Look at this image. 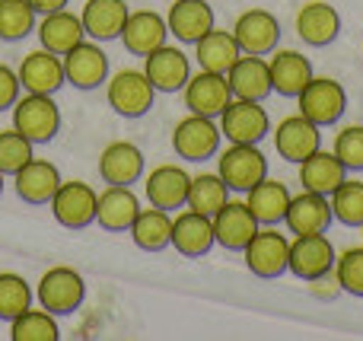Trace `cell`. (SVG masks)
Instances as JSON below:
<instances>
[{"mask_svg":"<svg viewBox=\"0 0 363 341\" xmlns=\"http://www.w3.org/2000/svg\"><path fill=\"white\" fill-rule=\"evenodd\" d=\"M13 128L32 144H51L61 131V108L45 93H26L13 106Z\"/></svg>","mask_w":363,"mask_h":341,"instance_id":"obj_1","label":"cell"},{"mask_svg":"<svg viewBox=\"0 0 363 341\" xmlns=\"http://www.w3.org/2000/svg\"><path fill=\"white\" fill-rule=\"evenodd\" d=\"M86 300V284L83 274L67 265L48 268L38 281V306L48 310L51 316H74Z\"/></svg>","mask_w":363,"mask_h":341,"instance_id":"obj_2","label":"cell"},{"mask_svg":"<svg viewBox=\"0 0 363 341\" xmlns=\"http://www.w3.org/2000/svg\"><path fill=\"white\" fill-rule=\"evenodd\" d=\"M106 96L115 115H121V118H140V115H147L153 108L157 89L147 80L144 70H118L115 77L108 74Z\"/></svg>","mask_w":363,"mask_h":341,"instance_id":"obj_3","label":"cell"},{"mask_svg":"<svg viewBox=\"0 0 363 341\" xmlns=\"http://www.w3.org/2000/svg\"><path fill=\"white\" fill-rule=\"evenodd\" d=\"M217 172L226 182V189L245 195L252 185H258L268 176V157L258 150V144H230L217 157Z\"/></svg>","mask_w":363,"mask_h":341,"instance_id":"obj_4","label":"cell"},{"mask_svg":"<svg viewBox=\"0 0 363 341\" xmlns=\"http://www.w3.org/2000/svg\"><path fill=\"white\" fill-rule=\"evenodd\" d=\"M245 268L262 281H277L287 274V259H290V240L277 233L274 227H258L249 246L242 249Z\"/></svg>","mask_w":363,"mask_h":341,"instance_id":"obj_5","label":"cell"},{"mask_svg":"<svg viewBox=\"0 0 363 341\" xmlns=\"http://www.w3.org/2000/svg\"><path fill=\"white\" fill-rule=\"evenodd\" d=\"M296 102H300L303 118H309L319 128H328V125H338L341 115H345L347 93L332 77H313V80L303 86V93L296 96Z\"/></svg>","mask_w":363,"mask_h":341,"instance_id":"obj_6","label":"cell"},{"mask_svg":"<svg viewBox=\"0 0 363 341\" xmlns=\"http://www.w3.org/2000/svg\"><path fill=\"white\" fill-rule=\"evenodd\" d=\"M220 138H223V134H220L217 118L188 112V118H182L176 125V131H172V150H176L185 163H204V160L217 157Z\"/></svg>","mask_w":363,"mask_h":341,"instance_id":"obj_7","label":"cell"},{"mask_svg":"<svg viewBox=\"0 0 363 341\" xmlns=\"http://www.w3.org/2000/svg\"><path fill=\"white\" fill-rule=\"evenodd\" d=\"M271 131L268 108L252 99H230V106L220 112V134L230 144H258Z\"/></svg>","mask_w":363,"mask_h":341,"instance_id":"obj_8","label":"cell"},{"mask_svg":"<svg viewBox=\"0 0 363 341\" xmlns=\"http://www.w3.org/2000/svg\"><path fill=\"white\" fill-rule=\"evenodd\" d=\"M96 201H99V195L89 189V182L70 179V182L57 185L48 208L64 230H83L89 223H96Z\"/></svg>","mask_w":363,"mask_h":341,"instance_id":"obj_9","label":"cell"},{"mask_svg":"<svg viewBox=\"0 0 363 341\" xmlns=\"http://www.w3.org/2000/svg\"><path fill=\"white\" fill-rule=\"evenodd\" d=\"M64 61V80L77 89H99L108 80V55L93 42L83 38L80 45L61 55Z\"/></svg>","mask_w":363,"mask_h":341,"instance_id":"obj_10","label":"cell"},{"mask_svg":"<svg viewBox=\"0 0 363 341\" xmlns=\"http://www.w3.org/2000/svg\"><path fill=\"white\" fill-rule=\"evenodd\" d=\"M335 246L328 242L325 233H309L290 240V259L287 272H294L300 281H313L319 274H328L335 268Z\"/></svg>","mask_w":363,"mask_h":341,"instance_id":"obj_11","label":"cell"},{"mask_svg":"<svg viewBox=\"0 0 363 341\" xmlns=\"http://www.w3.org/2000/svg\"><path fill=\"white\" fill-rule=\"evenodd\" d=\"M185 93V106L194 115H207V118H220L226 106H230L233 93L226 74H213V70H198L188 77V83L182 86Z\"/></svg>","mask_w":363,"mask_h":341,"instance_id":"obj_12","label":"cell"},{"mask_svg":"<svg viewBox=\"0 0 363 341\" xmlns=\"http://www.w3.org/2000/svg\"><path fill=\"white\" fill-rule=\"evenodd\" d=\"M211 223H213V242L223 246L226 252H242L249 246V240L255 236V230L262 227L245 201H226L211 217Z\"/></svg>","mask_w":363,"mask_h":341,"instance_id":"obj_13","label":"cell"},{"mask_svg":"<svg viewBox=\"0 0 363 341\" xmlns=\"http://www.w3.org/2000/svg\"><path fill=\"white\" fill-rule=\"evenodd\" d=\"M233 38H236L242 55H271L281 42V23L274 13L268 10H245L233 26Z\"/></svg>","mask_w":363,"mask_h":341,"instance_id":"obj_14","label":"cell"},{"mask_svg":"<svg viewBox=\"0 0 363 341\" xmlns=\"http://www.w3.org/2000/svg\"><path fill=\"white\" fill-rule=\"evenodd\" d=\"M144 74L157 93H179L191 77V61L176 45H160L144 57Z\"/></svg>","mask_w":363,"mask_h":341,"instance_id":"obj_15","label":"cell"},{"mask_svg":"<svg viewBox=\"0 0 363 341\" xmlns=\"http://www.w3.org/2000/svg\"><path fill=\"white\" fill-rule=\"evenodd\" d=\"M271 131H274L277 157H284L287 163H296V166L322 147V128L313 125L309 118H303V115H290V118H284Z\"/></svg>","mask_w":363,"mask_h":341,"instance_id":"obj_16","label":"cell"},{"mask_svg":"<svg viewBox=\"0 0 363 341\" xmlns=\"http://www.w3.org/2000/svg\"><path fill=\"white\" fill-rule=\"evenodd\" d=\"M268 70H271V89L277 96H287V99H296L303 93L309 80H313V61L306 55L294 48H274L268 57Z\"/></svg>","mask_w":363,"mask_h":341,"instance_id":"obj_17","label":"cell"},{"mask_svg":"<svg viewBox=\"0 0 363 341\" xmlns=\"http://www.w3.org/2000/svg\"><path fill=\"white\" fill-rule=\"evenodd\" d=\"M169 246L176 249L185 259H201L213 249V223L207 214H198V211L185 208L172 217V236Z\"/></svg>","mask_w":363,"mask_h":341,"instance_id":"obj_18","label":"cell"},{"mask_svg":"<svg viewBox=\"0 0 363 341\" xmlns=\"http://www.w3.org/2000/svg\"><path fill=\"white\" fill-rule=\"evenodd\" d=\"M332 220H335V214H332V204H328V195L306 191V189H303V195H290L284 223L290 227L294 236L325 233V230L332 227Z\"/></svg>","mask_w":363,"mask_h":341,"instance_id":"obj_19","label":"cell"},{"mask_svg":"<svg viewBox=\"0 0 363 341\" xmlns=\"http://www.w3.org/2000/svg\"><path fill=\"white\" fill-rule=\"evenodd\" d=\"M226 83H230L233 99H252L264 102L274 89H271V70L262 55H239V61L226 70Z\"/></svg>","mask_w":363,"mask_h":341,"instance_id":"obj_20","label":"cell"},{"mask_svg":"<svg viewBox=\"0 0 363 341\" xmlns=\"http://www.w3.org/2000/svg\"><path fill=\"white\" fill-rule=\"evenodd\" d=\"M19 83H23L26 93H45V96H55L57 89L64 86V61L61 55H51L48 48H35L23 57L19 64Z\"/></svg>","mask_w":363,"mask_h":341,"instance_id":"obj_21","label":"cell"},{"mask_svg":"<svg viewBox=\"0 0 363 341\" xmlns=\"http://www.w3.org/2000/svg\"><path fill=\"white\" fill-rule=\"evenodd\" d=\"M166 16H160L157 10H131L121 29V45L128 48V55L147 57L153 48L166 45Z\"/></svg>","mask_w":363,"mask_h":341,"instance_id":"obj_22","label":"cell"},{"mask_svg":"<svg viewBox=\"0 0 363 341\" xmlns=\"http://www.w3.org/2000/svg\"><path fill=\"white\" fill-rule=\"evenodd\" d=\"M296 35L313 48H325L341 35V16L325 0H309L296 13Z\"/></svg>","mask_w":363,"mask_h":341,"instance_id":"obj_23","label":"cell"},{"mask_svg":"<svg viewBox=\"0 0 363 341\" xmlns=\"http://www.w3.org/2000/svg\"><path fill=\"white\" fill-rule=\"evenodd\" d=\"M144 150L131 140H115L99 157V176L108 185H134L144 176Z\"/></svg>","mask_w":363,"mask_h":341,"instance_id":"obj_24","label":"cell"},{"mask_svg":"<svg viewBox=\"0 0 363 341\" xmlns=\"http://www.w3.org/2000/svg\"><path fill=\"white\" fill-rule=\"evenodd\" d=\"M188 176L182 166H157L144 182V195L150 201V208H160L166 214L185 208V195H188Z\"/></svg>","mask_w":363,"mask_h":341,"instance_id":"obj_25","label":"cell"},{"mask_svg":"<svg viewBox=\"0 0 363 341\" xmlns=\"http://www.w3.org/2000/svg\"><path fill=\"white\" fill-rule=\"evenodd\" d=\"M166 26H169V35H176L182 45H194L213 29V6L207 0H172Z\"/></svg>","mask_w":363,"mask_h":341,"instance_id":"obj_26","label":"cell"},{"mask_svg":"<svg viewBox=\"0 0 363 341\" xmlns=\"http://www.w3.org/2000/svg\"><path fill=\"white\" fill-rule=\"evenodd\" d=\"M138 211L140 201L131 191V185H108L106 191H99V201H96V223L108 233H125L131 230Z\"/></svg>","mask_w":363,"mask_h":341,"instance_id":"obj_27","label":"cell"},{"mask_svg":"<svg viewBox=\"0 0 363 341\" xmlns=\"http://www.w3.org/2000/svg\"><path fill=\"white\" fill-rule=\"evenodd\" d=\"M57 185H61V172H57V166L48 163V160L32 157L23 169L13 172V189H16V195L23 198L26 204H35V208L38 204H48L51 198H55Z\"/></svg>","mask_w":363,"mask_h":341,"instance_id":"obj_28","label":"cell"},{"mask_svg":"<svg viewBox=\"0 0 363 341\" xmlns=\"http://www.w3.org/2000/svg\"><path fill=\"white\" fill-rule=\"evenodd\" d=\"M83 38H86L83 19L77 16V13H70L67 6L45 13L42 23H38V42H42V48H48L51 55H67Z\"/></svg>","mask_w":363,"mask_h":341,"instance_id":"obj_29","label":"cell"},{"mask_svg":"<svg viewBox=\"0 0 363 341\" xmlns=\"http://www.w3.org/2000/svg\"><path fill=\"white\" fill-rule=\"evenodd\" d=\"M128 13L131 10L125 0H86L80 19L93 42H112V38H121Z\"/></svg>","mask_w":363,"mask_h":341,"instance_id":"obj_30","label":"cell"},{"mask_svg":"<svg viewBox=\"0 0 363 341\" xmlns=\"http://www.w3.org/2000/svg\"><path fill=\"white\" fill-rule=\"evenodd\" d=\"M245 204H249V211L255 214V220L262 227H274V223H284V217H287L290 189L284 182H274V179L264 176L262 182L245 191Z\"/></svg>","mask_w":363,"mask_h":341,"instance_id":"obj_31","label":"cell"},{"mask_svg":"<svg viewBox=\"0 0 363 341\" xmlns=\"http://www.w3.org/2000/svg\"><path fill=\"white\" fill-rule=\"evenodd\" d=\"M345 179H347L345 163H341L335 153L322 150V147L315 153H309V157L300 163V182H303V189H306V191L332 195V191L345 182Z\"/></svg>","mask_w":363,"mask_h":341,"instance_id":"obj_32","label":"cell"},{"mask_svg":"<svg viewBox=\"0 0 363 341\" xmlns=\"http://www.w3.org/2000/svg\"><path fill=\"white\" fill-rule=\"evenodd\" d=\"M239 55H242V51H239L233 32L217 29V26H213L207 35H201L198 42H194V61H198L201 70L226 74V70H230L233 64L239 61Z\"/></svg>","mask_w":363,"mask_h":341,"instance_id":"obj_33","label":"cell"},{"mask_svg":"<svg viewBox=\"0 0 363 341\" xmlns=\"http://www.w3.org/2000/svg\"><path fill=\"white\" fill-rule=\"evenodd\" d=\"M131 240L138 249L144 252H160V249L169 246V236H172V217L160 208H147V211H138L131 223Z\"/></svg>","mask_w":363,"mask_h":341,"instance_id":"obj_34","label":"cell"},{"mask_svg":"<svg viewBox=\"0 0 363 341\" xmlns=\"http://www.w3.org/2000/svg\"><path fill=\"white\" fill-rule=\"evenodd\" d=\"M226 201H230V189H226V182L220 179V172H201V176H194L191 182H188L185 208L213 217Z\"/></svg>","mask_w":363,"mask_h":341,"instance_id":"obj_35","label":"cell"},{"mask_svg":"<svg viewBox=\"0 0 363 341\" xmlns=\"http://www.w3.org/2000/svg\"><path fill=\"white\" fill-rule=\"evenodd\" d=\"M10 338L13 341H57L61 329H57L55 316L48 310H23L16 319H10Z\"/></svg>","mask_w":363,"mask_h":341,"instance_id":"obj_36","label":"cell"},{"mask_svg":"<svg viewBox=\"0 0 363 341\" xmlns=\"http://www.w3.org/2000/svg\"><path fill=\"white\" fill-rule=\"evenodd\" d=\"M332 214L345 227H363V182L360 179H345L338 189L328 195Z\"/></svg>","mask_w":363,"mask_h":341,"instance_id":"obj_37","label":"cell"},{"mask_svg":"<svg viewBox=\"0 0 363 341\" xmlns=\"http://www.w3.org/2000/svg\"><path fill=\"white\" fill-rule=\"evenodd\" d=\"M38 13L29 6V0H0V38L19 42L29 32H35Z\"/></svg>","mask_w":363,"mask_h":341,"instance_id":"obj_38","label":"cell"},{"mask_svg":"<svg viewBox=\"0 0 363 341\" xmlns=\"http://www.w3.org/2000/svg\"><path fill=\"white\" fill-rule=\"evenodd\" d=\"M32 300H35V291L23 274L0 272V319H6V323L16 319L23 310H29Z\"/></svg>","mask_w":363,"mask_h":341,"instance_id":"obj_39","label":"cell"},{"mask_svg":"<svg viewBox=\"0 0 363 341\" xmlns=\"http://www.w3.org/2000/svg\"><path fill=\"white\" fill-rule=\"evenodd\" d=\"M32 150H35V144H32L29 138H23L16 128L0 131V172H4V176L19 172L32 160Z\"/></svg>","mask_w":363,"mask_h":341,"instance_id":"obj_40","label":"cell"},{"mask_svg":"<svg viewBox=\"0 0 363 341\" xmlns=\"http://www.w3.org/2000/svg\"><path fill=\"white\" fill-rule=\"evenodd\" d=\"M335 278H338L345 294L363 300V246L345 249L341 255H335Z\"/></svg>","mask_w":363,"mask_h":341,"instance_id":"obj_41","label":"cell"},{"mask_svg":"<svg viewBox=\"0 0 363 341\" xmlns=\"http://www.w3.org/2000/svg\"><path fill=\"white\" fill-rule=\"evenodd\" d=\"M332 153L345 163L347 172H363V125H347L335 134Z\"/></svg>","mask_w":363,"mask_h":341,"instance_id":"obj_42","label":"cell"},{"mask_svg":"<svg viewBox=\"0 0 363 341\" xmlns=\"http://www.w3.org/2000/svg\"><path fill=\"white\" fill-rule=\"evenodd\" d=\"M19 89H23L19 74L13 67H6V64H0V112H6V108L16 106Z\"/></svg>","mask_w":363,"mask_h":341,"instance_id":"obj_43","label":"cell"},{"mask_svg":"<svg viewBox=\"0 0 363 341\" xmlns=\"http://www.w3.org/2000/svg\"><path fill=\"white\" fill-rule=\"evenodd\" d=\"M306 284H309V294H313V297H319V300H335L338 294H345V291H341V284H338V278H335V268L328 274H319V278L306 281Z\"/></svg>","mask_w":363,"mask_h":341,"instance_id":"obj_44","label":"cell"},{"mask_svg":"<svg viewBox=\"0 0 363 341\" xmlns=\"http://www.w3.org/2000/svg\"><path fill=\"white\" fill-rule=\"evenodd\" d=\"M29 6L35 13H51V10H64V6H67V0H29Z\"/></svg>","mask_w":363,"mask_h":341,"instance_id":"obj_45","label":"cell"},{"mask_svg":"<svg viewBox=\"0 0 363 341\" xmlns=\"http://www.w3.org/2000/svg\"><path fill=\"white\" fill-rule=\"evenodd\" d=\"M4 179H6V176H4V172H0V195H4Z\"/></svg>","mask_w":363,"mask_h":341,"instance_id":"obj_46","label":"cell"},{"mask_svg":"<svg viewBox=\"0 0 363 341\" xmlns=\"http://www.w3.org/2000/svg\"><path fill=\"white\" fill-rule=\"evenodd\" d=\"M360 236H363V227H360Z\"/></svg>","mask_w":363,"mask_h":341,"instance_id":"obj_47","label":"cell"}]
</instances>
